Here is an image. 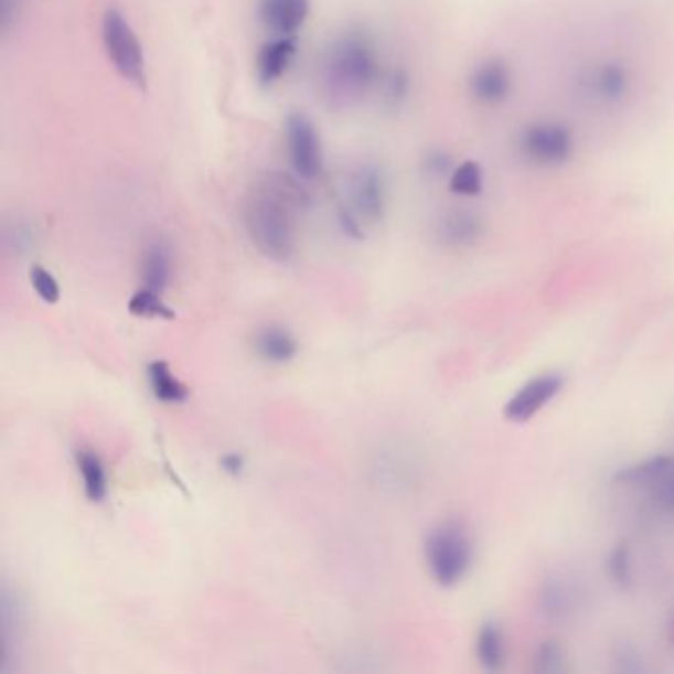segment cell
<instances>
[{"mask_svg":"<svg viewBox=\"0 0 674 674\" xmlns=\"http://www.w3.org/2000/svg\"><path fill=\"white\" fill-rule=\"evenodd\" d=\"M564 663H566L564 649L556 645L554 641H548L536 653L534 671H538V673H560V671H564Z\"/></svg>","mask_w":674,"mask_h":674,"instance_id":"cell-21","label":"cell"},{"mask_svg":"<svg viewBox=\"0 0 674 674\" xmlns=\"http://www.w3.org/2000/svg\"><path fill=\"white\" fill-rule=\"evenodd\" d=\"M297 54L295 36H276L266 42L256 57V74L261 86H274L281 77Z\"/></svg>","mask_w":674,"mask_h":674,"instance_id":"cell-9","label":"cell"},{"mask_svg":"<svg viewBox=\"0 0 674 674\" xmlns=\"http://www.w3.org/2000/svg\"><path fill=\"white\" fill-rule=\"evenodd\" d=\"M172 254L164 239L157 238L143 247L141 254V281L154 293H164L171 286Z\"/></svg>","mask_w":674,"mask_h":674,"instance_id":"cell-11","label":"cell"},{"mask_svg":"<svg viewBox=\"0 0 674 674\" xmlns=\"http://www.w3.org/2000/svg\"><path fill=\"white\" fill-rule=\"evenodd\" d=\"M311 12L309 0H259L257 17L274 36H295Z\"/></svg>","mask_w":674,"mask_h":674,"instance_id":"cell-8","label":"cell"},{"mask_svg":"<svg viewBox=\"0 0 674 674\" xmlns=\"http://www.w3.org/2000/svg\"><path fill=\"white\" fill-rule=\"evenodd\" d=\"M406 96V77L402 74H392L386 79V87H384V97L389 104H396L402 97Z\"/></svg>","mask_w":674,"mask_h":674,"instance_id":"cell-24","label":"cell"},{"mask_svg":"<svg viewBox=\"0 0 674 674\" xmlns=\"http://www.w3.org/2000/svg\"><path fill=\"white\" fill-rule=\"evenodd\" d=\"M429 576L443 588H451L466 578L473 560V548L461 524H439L429 532L424 544Z\"/></svg>","mask_w":674,"mask_h":674,"instance_id":"cell-3","label":"cell"},{"mask_svg":"<svg viewBox=\"0 0 674 674\" xmlns=\"http://www.w3.org/2000/svg\"><path fill=\"white\" fill-rule=\"evenodd\" d=\"M254 351L261 361L269 364H287L299 352L295 334L281 324H266L254 336Z\"/></svg>","mask_w":674,"mask_h":674,"instance_id":"cell-10","label":"cell"},{"mask_svg":"<svg viewBox=\"0 0 674 674\" xmlns=\"http://www.w3.org/2000/svg\"><path fill=\"white\" fill-rule=\"evenodd\" d=\"M609 578L613 579L619 586H629L631 584V552L627 548V544L616 546L608 558Z\"/></svg>","mask_w":674,"mask_h":674,"instance_id":"cell-20","label":"cell"},{"mask_svg":"<svg viewBox=\"0 0 674 674\" xmlns=\"http://www.w3.org/2000/svg\"><path fill=\"white\" fill-rule=\"evenodd\" d=\"M74 459H76L77 473L82 475L87 501L104 503L109 491L104 459L89 447H79L74 453Z\"/></svg>","mask_w":674,"mask_h":674,"instance_id":"cell-12","label":"cell"},{"mask_svg":"<svg viewBox=\"0 0 674 674\" xmlns=\"http://www.w3.org/2000/svg\"><path fill=\"white\" fill-rule=\"evenodd\" d=\"M376 76V50L361 32L341 34L324 50L319 82L329 107L342 111L361 104L371 92Z\"/></svg>","mask_w":674,"mask_h":674,"instance_id":"cell-2","label":"cell"},{"mask_svg":"<svg viewBox=\"0 0 674 674\" xmlns=\"http://www.w3.org/2000/svg\"><path fill=\"white\" fill-rule=\"evenodd\" d=\"M147 378H149L152 396L162 404L176 406V404H184L191 396L189 386L174 376L171 366L164 361L151 362L147 366Z\"/></svg>","mask_w":674,"mask_h":674,"instance_id":"cell-13","label":"cell"},{"mask_svg":"<svg viewBox=\"0 0 674 674\" xmlns=\"http://www.w3.org/2000/svg\"><path fill=\"white\" fill-rule=\"evenodd\" d=\"M673 469V457H649V459L641 461V463L619 469L616 477H613V481L618 484H627V486H641V484L653 486V484L659 483L663 477L668 475Z\"/></svg>","mask_w":674,"mask_h":674,"instance_id":"cell-14","label":"cell"},{"mask_svg":"<svg viewBox=\"0 0 674 674\" xmlns=\"http://www.w3.org/2000/svg\"><path fill=\"white\" fill-rule=\"evenodd\" d=\"M287 152L299 179H314L323 172L324 157L321 137L313 121L304 114L289 115L286 125Z\"/></svg>","mask_w":674,"mask_h":674,"instance_id":"cell-6","label":"cell"},{"mask_svg":"<svg viewBox=\"0 0 674 674\" xmlns=\"http://www.w3.org/2000/svg\"><path fill=\"white\" fill-rule=\"evenodd\" d=\"M346 208L364 224H378L386 212V176L378 164H361L346 179Z\"/></svg>","mask_w":674,"mask_h":674,"instance_id":"cell-5","label":"cell"},{"mask_svg":"<svg viewBox=\"0 0 674 674\" xmlns=\"http://www.w3.org/2000/svg\"><path fill=\"white\" fill-rule=\"evenodd\" d=\"M220 469L229 477H239L244 473V469H246V459L242 453H236V451H229V453H224V456L220 457Z\"/></svg>","mask_w":674,"mask_h":674,"instance_id":"cell-23","label":"cell"},{"mask_svg":"<svg viewBox=\"0 0 674 674\" xmlns=\"http://www.w3.org/2000/svg\"><path fill=\"white\" fill-rule=\"evenodd\" d=\"M561 386H564V378L560 374H542L538 378L526 382L523 388L506 402L504 418L513 424L528 421L560 394Z\"/></svg>","mask_w":674,"mask_h":674,"instance_id":"cell-7","label":"cell"},{"mask_svg":"<svg viewBox=\"0 0 674 674\" xmlns=\"http://www.w3.org/2000/svg\"><path fill=\"white\" fill-rule=\"evenodd\" d=\"M30 283H32V289L36 291V295H39L44 303L54 304L60 301L62 291H60V286H57L56 277L52 276L46 267H30Z\"/></svg>","mask_w":674,"mask_h":674,"instance_id":"cell-19","label":"cell"},{"mask_svg":"<svg viewBox=\"0 0 674 674\" xmlns=\"http://www.w3.org/2000/svg\"><path fill=\"white\" fill-rule=\"evenodd\" d=\"M479 236V224L467 214H449L439 224V238L447 246H469Z\"/></svg>","mask_w":674,"mask_h":674,"instance_id":"cell-16","label":"cell"},{"mask_svg":"<svg viewBox=\"0 0 674 674\" xmlns=\"http://www.w3.org/2000/svg\"><path fill=\"white\" fill-rule=\"evenodd\" d=\"M129 311L135 317H161V319H172L174 311L169 304L162 301L161 293H154L147 287H141L135 291L129 299Z\"/></svg>","mask_w":674,"mask_h":674,"instance_id":"cell-17","label":"cell"},{"mask_svg":"<svg viewBox=\"0 0 674 674\" xmlns=\"http://www.w3.org/2000/svg\"><path fill=\"white\" fill-rule=\"evenodd\" d=\"M309 208V194L299 176L287 172L261 174L247 194L244 222L247 236L267 259L286 264L297 249V224Z\"/></svg>","mask_w":674,"mask_h":674,"instance_id":"cell-1","label":"cell"},{"mask_svg":"<svg viewBox=\"0 0 674 674\" xmlns=\"http://www.w3.org/2000/svg\"><path fill=\"white\" fill-rule=\"evenodd\" d=\"M571 598L570 589L566 588L564 584H560L558 579H552L542 591V608L554 618H564L566 613H570Z\"/></svg>","mask_w":674,"mask_h":674,"instance_id":"cell-18","label":"cell"},{"mask_svg":"<svg viewBox=\"0 0 674 674\" xmlns=\"http://www.w3.org/2000/svg\"><path fill=\"white\" fill-rule=\"evenodd\" d=\"M477 659L486 671H501L504 665V639L496 623H483L477 633Z\"/></svg>","mask_w":674,"mask_h":674,"instance_id":"cell-15","label":"cell"},{"mask_svg":"<svg viewBox=\"0 0 674 674\" xmlns=\"http://www.w3.org/2000/svg\"><path fill=\"white\" fill-rule=\"evenodd\" d=\"M101 40H104L107 57L119 72V76L131 82L133 86L145 89L147 87V60H145L143 46L121 10H105L104 20H101Z\"/></svg>","mask_w":674,"mask_h":674,"instance_id":"cell-4","label":"cell"},{"mask_svg":"<svg viewBox=\"0 0 674 674\" xmlns=\"http://www.w3.org/2000/svg\"><path fill=\"white\" fill-rule=\"evenodd\" d=\"M655 489V501L665 506L668 511H674V469L668 475L663 477L659 483L653 484Z\"/></svg>","mask_w":674,"mask_h":674,"instance_id":"cell-22","label":"cell"}]
</instances>
